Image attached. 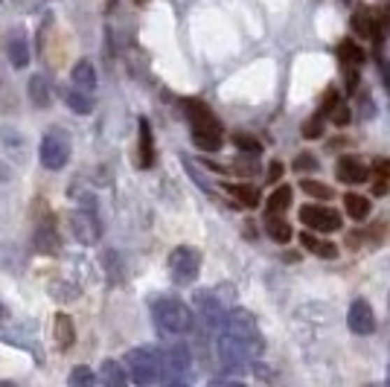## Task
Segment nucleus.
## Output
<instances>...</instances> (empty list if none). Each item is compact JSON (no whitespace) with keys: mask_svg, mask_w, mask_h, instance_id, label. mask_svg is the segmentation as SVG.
<instances>
[{"mask_svg":"<svg viewBox=\"0 0 390 387\" xmlns=\"http://www.w3.org/2000/svg\"><path fill=\"white\" fill-rule=\"evenodd\" d=\"M233 146H236L239 152H245V154H259V152H262V143H259V140L247 137V134H233Z\"/></svg>","mask_w":390,"mask_h":387,"instance_id":"c85d7f7f","label":"nucleus"},{"mask_svg":"<svg viewBox=\"0 0 390 387\" xmlns=\"http://www.w3.org/2000/svg\"><path fill=\"white\" fill-rule=\"evenodd\" d=\"M126 370L134 384H157L164 379L161 349L154 346H134L126 353Z\"/></svg>","mask_w":390,"mask_h":387,"instance_id":"7ed1b4c3","label":"nucleus"},{"mask_svg":"<svg viewBox=\"0 0 390 387\" xmlns=\"http://www.w3.org/2000/svg\"><path fill=\"white\" fill-rule=\"evenodd\" d=\"M161 361H164V379L161 381H172V384H178V381H187L189 379V349L178 341V338H172L166 341V346L161 349Z\"/></svg>","mask_w":390,"mask_h":387,"instance_id":"6e6552de","label":"nucleus"},{"mask_svg":"<svg viewBox=\"0 0 390 387\" xmlns=\"http://www.w3.org/2000/svg\"><path fill=\"white\" fill-rule=\"evenodd\" d=\"M315 169H317V157H312L309 152L294 157V172H315Z\"/></svg>","mask_w":390,"mask_h":387,"instance_id":"473e14b6","label":"nucleus"},{"mask_svg":"<svg viewBox=\"0 0 390 387\" xmlns=\"http://www.w3.org/2000/svg\"><path fill=\"white\" fill-rule=\"evenodd\" d=\"M67 381L73 384V387H87V384H94V381H96V376H94L91 370H87V367H76V370L70 373Z\"/></svg>","mask_w":390,"mask_h":387,"instance_id":"2f4dec72","label":"nucleus"},{"mask_svg":"<svg viewBox=\"0 0 390 387\" xmlns=\"http://www.w3.org/2000/svg\"><path fill=\"white\" fill-rule=\"evenodd\" d=\"M335 169H338V178L344 184H364V181H370V169L359 161V157H352V154H344Z\"/></svg>","mask_w":390,"mask_h":387,"instance_id":"4468645a","label":"nucleus"},{"mask_svg":"<svg viewBox=\"0 0 390 387\" xmlns=\"http://www.w3.org/2000/svg\"><path fill=\"white\" fill-rule=\"evenodd\" d=\"M224 189H227L230 196H233L242 207H247V210L259 207V201H262L259 189H257V187H251V184H224Z\"/></svg>","mask_w":390,"mask_h":387,"instance_id":"aec40b11","label":"nucleus"},{"mask_svg":"<svg viewBox=\"0 0 390 387\" xmlns=\"http://www.w3.org/2000/svg\"><path fill=\"white\" fill-rule=\"evenodd\" d=\"M300 221L315 233H335L341 231V213L326 204H303L300 207Z\"/></svg>","mask_w":390,"mask_h":387,"instance_id":"1a4fd4ad","label":"nucleus"},{"mask_svg":"<svg viewBox=\"0 0 390 387\" xmlns=\"http://www.w3.org/2000/svg\"><path fill=\"white\" fill-rule=\"evenodd\" d=\"M154 163V137H152V126L146 117H140V166H152Z\"/></svg>","mask_w":390,"mask_h":387,"instance_id":"6ab92c4d","label":"nucleus"},{"mask_svg":"<svg viewBox=\"0 0 390 387\" xmlns=\"http://www.w3.org/2000/svg\"><path fill=\"white\" fill-rule=\"evenodd\" d=\"M201 268V254L198 248H189V244H178L169 254V277L175 286H192L195 277Z\"/></svg>","mask_w":390,"mask_h":387,"instance_id":"0eeeda50","label":"nucleus"},{"mask_svg":"<svg viewBox=\"0 0 390 387\" xmlns=\"http://www.w3.org/2000/svg\"><path fill=\"white\" fill-rule=\"evenodd\" d=\"M27 94H29V102H32V108H38V111H47L50 108V85L44 76H32L27 82Z\"/></svg>","mask_w":390,"mask_h":387,"instance_id":"a211bd4d","label":"nucleus"},{"mask_svg":"<svg viewBox=\"0 0 390 387\" xmlns=\"http://www.w3.org/2000/svg\"><path fill=\"white\" fill-rule=\"evenodd\" d=\"M224 303L219 300L216 291H198L195 294V323H201V329L207 332V335H219L222 332V323H224Z\"/></svg>","mask_w":390,"mask_h":387,"instance_id":"423d86ee","label":"nucleus"},{"mask_svg":"<svg viewBox=\"0 0 390 387\" xmlns=\"http://www.w3.org/2000/svg\"><path fill=\"white\" fill-rule=\"evenodd\" d=\"M62 248L59 233H56V219L50 213H44V219L35 224V251L44 254V256H56Z\"/></svg>","mask_w":390,"mask_h":387,"instance_id":"9b49d317","label":"nucleus"},{"mask_svg":"<svg viewBox=\"0 0 390 387\" xmlns=\"http://www.w3.org/2000/svg\"><path fill=\"white\" fill-rule=\"evenodd\" d=\"M6 56L12 61L15 70H24L29 64V44L24 38V32H12L9 41H6Z\"/></svg>","mask_w":390,"mask_h":387,"instance_id":"dca6fc26","label":"nucleus"},{"mask_svg":"<svg viewBox=\"0 0 390 387\" xmlns=\"http://www.w3.org/2000/svg\"><path fill=\"white\" fill-rule=\"evenodd\" d=\"M332 122H335V126H347V122H349V108H347V105H338V108L332 111Z\"/></svg>","mask_w":390,"mask_h":387,"instance_id":"f704fd0d","label":"nucleus"},{"mask_svg":"<svg viewBox=\"0 0 390 387\" xmlns=\"http://www.w3.org/2000/svg\"><path fill=\"white\" fill-rule=\"evenodd\" d=\"M222 332L233 335V338H236V341H239L254 358L262 356V335H259V326H257L254 314L247 312V309H230V312L224 314Z\"/></svg>","mask_w":390,"mask_h":387,"instance_id":"20e7f679","label":"nucleus"},{"mask_svg":"<svg viewBox=\"0 0 390 387\" xmlns=\"http://www.w3.org/2000/svg\"><path fill=\"white\" fill-rule=\"evenodd\" d=\"M236 172H245V175H257L259 172V166L254 163V161H242V157H239V161H236V166H233Z\"/></svg>","mask_w":390,"mask_h":387,"instance_id":"c9c22d12","label":"nucleus"},{"mask_svg":"<svg viewBox=\"0 0 390 387\" xmlns=\"http://www.w3.org/2000/svg\"><path fill=\"white\" fill-rule=\"evenodd\" d=\"M341 105V96H338V91L335 87H329V91L324 94V99H321V111L317 114H324V117H332V111Z\"/></svg>","mask_w":390,"mask_h":387,"instance_id":"7c9ffc66","label":"nucleus"},{"mask_svg":"<svg viewBox=\"0 0 390 387\" xmlns=\"http://www.w3.org/2000/svg\"><path fill=\"white\" fill-rule=\"evenodd\" d=\"M370 178H373V192H376V196H387V192H390V161L379 157V161L373 163Z\"/></svg>","mask_w":390,"mask_h":387,"instance_id":"393cba45","label":"nucleus"},{"mask_svg":"<svg viewBox=\"0 0 390 387\" xmlns=\"http://www.w3.org/2000/svg\"><path fill=\"white\" fill-rule=\"evenodd\" d=\"M181 105L192 126V143L204 152H219L222 149V122L212 117V111L201 99H181Z\"/></svg>","mask_w":390,"mask_h":387,"instance_id":"f03ea898","label":"nucleus"},{"mask_svg":"<svg viewBox=\"0 0 390 387\" xmlns=\"http://www.w3.org/2000/svg\"><path fill=\"white\" fill-rule=\"evenodd\" d=\"M291 204V187H277L268 198H265V216H282Z\"/></svg>","mask_w":390,"mask_h":387,"instance_id":"412c9836","label":"nucleus"},{"mask_svg":"<svg viewBox=\"0 0 390 387\" xmlns=\"http://www.w3.org/2000/svg\"><path fill=\"white\" fill-rule=\"evenodd\" d=\"M0 314H3V309H0Z\"/></svg>","mask_w":390,"mask_h":387,"instance_id":"58836bf2","label":"nucleus"},{"mask_svg":"<svg viewBox=\"0 0 390 387\" xmlns=\"http://www.w3.org/2000/svg\"><path fill=\"white\" fill-rule=\"evenodd\" d=\"M280 178H282V163H277V161H274V163L268 166V178H265V181H271V184H277Z\"/></svg>","mask_w":390,"mask_h":387,"instance_id":"e433bc0d","label":"nucleus"},{"mask_svg":"<svg viewBox=\"0 0 390 387\" xmlns=\"http://www.w3.org/2000/svg\"><path fill=\"white\" fill-rule=\"evenodd\" d=\"M265 233H268L277 244H289L291 242V224L282 216H268L265 219Z\"/></svg>","mask_w":390,"mask_h":387,"instance_id":"b1692460","label":"nucleus"},{"mask_svg":"<svg viewBox=\"0 0 390 387\" xmlns=\"http://www.w3.org/2000/svg\"><path fill=\"white\" fill-rule=\"evenodd\" d=\"M300 189H303L306 196L317 198V201H329V198H332V187H326V184H321V181H312V178H303V181H300Z\"/></svg>","mask_w":390,"mask_h":387,"instance_id":"cd10ccee","label":"nucleus"},{"mask_svg":"<svg viewBox=\"0 0 390 387\" xmlns=\"http://www.w3.org/2000/svg\"><path fill=\"white\" fill-rule=\"evenodd\" d=\"M70 79H73V87H79V91H85V94L96 91V70H94V64L87 59H79L73 64V73H70Z\"/></svg>","mask_w":390,"mask_h":387,"instance_id":"f3484780","label":"nucleus"},{"mask_svg":"<svg viewBox=\"0 0 390 387\" xmlns=\"http://www.w3.org/2000/svg\"><path fill=\"white\" fill-rule=\"evenodd\" d=\"M52 341H56V349L67 353L70 346L76 341V329H73V321H70V314L59 312L56 318H52Z\"/></svg>","mask_w":390,"mask_h":387,"instance_id":"2eb2a0df","label":"nucleus"},{"mask_svg":"<svg viewBox=\"0 0 390 387\" xmlns=\"http://www.w3.org/2000/svg\"><path fill=\"white\" fill-rule=\"evenodd\" d=\"M347 323H349V329L356 332V335H370V332L376 329V318H373V309H370V303H364V300L352 303L349 314H347Z\"/></svg>","mask_w":390,"mask_h":387,"instance_id":"f8f14e48","label":"nucleus"},{"mask_svg":"<svg viewBox=\"0 0 390 387\" xmlns=\"http://www.w3.org/2000/svg\"><path fill=\"white\" fill-rule=\"evenodd\" d=\"M382 73H384V82H387V91H390V64H387V61L382 64Z\"/></svg>","mask_w":390,"mask_h":387,"instance_id":"4c0bfd02","label":"nucleus"},{"mask_svg":"<svg viewBox=\"0 0 390 387\" xmlns=\"http://www.w3.org/2000/svg\"><path fill=\"white\" fill-rule=\"evenodd\" d=\"M344 207H347V213H349V219L352 221H364L367 216H370V198H364V196H359V192H347L344 196Z\"/></svg>","mask_w":390,"mask_h":387,"instance_id":"5701e85b","label":"nucleus"},{"mask_svg":"<svg viewBox=\"0 0 390 387\" xmlns=\"http://www.w3.org/2000/svg\"><path fill=\"white\" fill-rule=\"evenodd\" d=\"M99 379L105 384H111V387H122V384H126V370H122V367L114 358H105L102 361V370H99Z\"/></svg>","mask_w":390,"mask_h":387,"instance_id":"a878e982","label":"nucleus"},{"mask_svg":"<svg viewBox=\"0 0 390 387\" xmlns=\"http://www.w3.org/2000/svg\"><path fill=\"white\" fill-rule=\"evenodd\" d=\"M67 221H70V233H73L82 244H96L99 242V231H102V227H99V219H96V213H94L91 207L79 210V213L73 210V213L67 216Z\"/></svg>","mask_w":390,"mask_h":387,"instance_id":"9d476101","label":"nucleus"},{"mask_svg":"<svg viewBox=\"0 0 390 387\" xmlns=\"http://www.w3.org/2000/svg\"><path fill=\"white\" fill-rule=\"evenodd\" d=\"M338 56H341V61H344L347 67H361V61H364V50H361L356 41H341Z\"/></svg>","mask_w":390,"mask_h":387,"instance_id":"bb28decb","label":"nucleus"},{"mask_svg":"<svg viewBox=\"0 0 390 387\" xmlns=\"http://www.w3.org/2000/svg\"><path fill=\"white\" fill-rule=\"evenodd\" d=\"M352 29L359 32V38H367V41H379L382 35V27H379V17L373 15L370 6H359L356 15H352Z\"/></svg>","mask_w":390,"mask_h":387,"instance_id":"ddd939ff","label":"nucleus"},{"mask_svg":"<svg viewBox=\"0 0 390 387\" xmlns=\"http://www.w3.org/2000/svg\"><path fill=\"white\" fill-rule=\"evenodd\" d=\"M321 134H324V114H315L312 119L303 122V137L306 140H317Z\"/></svg>","mask_w":390,"mask_h":387,"instance_id":"c756f323","label":"nucleus"},{"mask_svg":"<svg viewBox=\"0 0 390 387\" xmlns=\"http://www.w3.org/2000/svg\"><path fill=\"white\" fill-rule=\"evenodd\" d=\"M152 318H154V326H157V332H161L164 338L189 335L192 326H195L192 309L187 303H181L178 297H161V300H154Z\"/></svg>","mask_w":390,"mask_h":387,"instance_id":"f257e3e1","label":"nucleus"},{"mask_svg":"<svg viewBox=\"0 0 390 387\" xmlns=\"http://www.w3.org/2000/svg\"><path fill=\"white\" fill-rule=\"evenodd\" d=\"M38 157H41V166L50 169V172H59L67 166L70 161V137L64 129H47L44 140H41V149H38Z\"/></svg>","mask_w":390,"mask_h":387,"instance_id":"39448f33","label":"nucleus"},{"mask_svg":"<svg viewBox=\"0 0 390 387\" xmlns=\"http://www.w3.org/2000/svg\"><path fill=\"white\" fill-rule=\"evenodd\" d=\"M300 244H303L309 254H317V248H321V239L315 236V231H309V227H306V233L300 236Z\"/></svg>","mask_w":390,"mask_h":387,"instance_id":"72a5a7b5","label":"nucleus"},{"mask_svg":"<svg viewBox=\"0 0 390 387\" xmlns=\"http://www.w3.org/2000/svg\"><path fill=\"white\" fill-rule=\"evenodd\" d=\"M62 96H64L67 108L73 111V114H91V111H94V99H91V94L79 91V87H67V91H64Z\"/></svg>","mask_w":390,"mask_h":387,"instance_id":"4be33fe9","label":"nucleus"}]
</instances>
